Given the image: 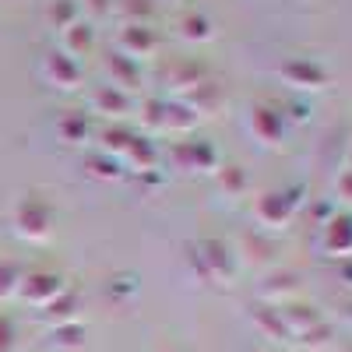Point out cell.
I'll return each instance as SVG.
<instances>
[{
	"instance_id": "7402d4cb",
	"label": "cell",
	"mask_w": 352,
	"mask_h": 352,
	"mask_svg": "<svg viewBox=\"0 0 352 352\" xmlns=\"http://www.w3.org/2000/svg\"><path fill=\"white\" fill-rule=\"evenodd\" d=\"M338 187H342V190L349 194V201H352V169H349V173L342 176V184H338Z\"/></svg>"
},
{
	"instance_id": "ac0fdd59",
	"label": "cell",
	"mask_w": 352,
	"mask_h": 352,
	"mask_svg": "<svg viewBox=\"0 0 352 352\" xmlns=\"http://www.w3.org/2000/svg\"><path fill=\"white\" fill-rule=\"evenodd\" d=\"M0 352H18V328L4 314H0Z\"/></svg>"
},
{
	"instance_id": "9a60e30c",
	"label": "cell",
	"mask_w": 352,
	"mask_h": 352,
	"mask_svg": "<svg viewBox=\"0 0 352 352\" xmlns=\"http://www.w3.org/2000/svg\"><path fill=\"white\" fill-rule=\"evenodd\" d=\"M106 67H109V74H116V78H120V85H116V88H131V85L138 81V67H134V60H131V56H124V53L109 56V60H106Z\"/></svg>"
},
{
	"instance_id": "d6986e66",
	"label": "cell",
	"mask_w": 352,
	"mask_h": 352,
	"mask_svg": "<svg viewBox=\"0 0 352 352\" xmlns=\"http://www.w3.org/2000/svg\"><path fill=\"white\" fill-rule=\"evenodd\" d=\"M18 282H21V272L14 264H0V296H14Z\"/></svg>"
},
{
	"instance_id": "9c48e42d",
	"label": "cell",
	"mask_w": 352,
	"mask_h": 352,
	"mask_svg": "<svg viewBox=\"0 0 352 352\" xmlns=\"http://www.w3.org/2000/svg\"><path fill=\"white\" fill-rule=\"evenodd\" d=\"M324 247L335 250L338 257L352 254V215H338L324 226Z\"/></svg>"
},
{
	"instance_id": "2e32d148",
	"label": "cell",
	"mask_w": 352,
	"mask_h": 352,
	"mask_svg": "<svg viewBox=\"0 0 352 352\" xmlns=\"http://www.w3.org/2000/svg\"><path fill=\"white\" fill-rule=\"evenodd\" d=\"M120 14L127 18V25H141V18L152 14V0H120Z\"/></svg>"
},
{
	"instance_id": "cb8c5ba5",
	"label": "cell",
	"mask_w": 352,
	"mask_h": 352,
	"mask_svg": "<svg viewBox=\"0 0 352 352\" xmlns=\"http://www.w3.org/2000/svg\"><path fill=\"white\" fill-rule=\"evenodd\" d=\"M169 352H176V349H169Z\"/></svg>"
},
{
	"instance_id": "5bb4252c",
	"label": "cell",
	"mask_w": 352,
	"mask_h": 352,
	"mask_svg": "<svg viewBox=\"0 0 352 352\" xmlns=\"http://www.w3.org/2000/svg\"><path fill=\"white\" fill-rule=\"evenodd\" d=\"M176 155H190L197 169H215V148L208 141H187Z\"/></svg>"
},
{
	"instance_id": "ba28073f",
	"label": "cell",
	"mask_w": 352,
	"mask_h": 352,
	"mask_svg": "<svg viewBox=\"0 0 352 352\" xmlns=\"http://www.w3.org/2000/svg\"><path fill=\"white\" fill-rule=\"evenodd\" d=\"M159 46V39H155V32L148 25H124V32H120V53L124 56H148L152 50Z\"/></svg>"
},
{
	"instance_id": "44dd1931",
	"label": "cell",
	"mask_w": 352,
	"mask_h": 352,
	"mask_svg": "<svg viewBox=\"0 0 352 352\" xmlns=\"http://www.w3.org/2000/svg\"><path fill=\"white\" fill-rule=\"evenodd\" d=\"M85 4H88V11H92V14H106L109 11V0H85Z\"/></svg>"
},
{
	"instance_id": "3957f363",
	"label": "cell",
	"mask_w": 352,
	"mask_h": 352,
	"mask_svg": "<svg viewBox=\"0 0 352 352\" xmlns=\"http://www.w3.org/2000/svg\"><path fill=\"white\" fill-rule=\"evenodd\" d=\"M197 261H201V272L208 282H222V278H232L236 272V261H232V250L219 240H204L197 247Z\"/></svg>"
},
{
	"instance_id": "8992f818",
	"label": "cell",
	"mask_w": 352,
	"mask_h": 352,
	"mask_svg": "<svg viewBox=\"0 0 352 352\" xmlns=\"http://www.w3.org/2000/svg\"><path fill=\"white\" fill-rule=\"evenodd\" d=\"M296 190H282V194H264L257 201V219L264 226H285L292 219V212H296L300 197H292Z\"/></svg>"
},
{
	"instance_id": "7c38bea8",
	"label": "cell",
	"mask_w": 352,
	"mask_h": 352,
	"mask_svg": "<svg viewBox=\"0 0 352 352\" xmlns=\"http://www.w3.org/2000/svg\"><path fill=\"white\" fill-rule=\"evenodd\" d=\"M64 43H67V56H74V53H85V50H92V43H96V32H92V25H85V21H78V25H71L67 32H64Z\"/></svg>"
},
{
	"instance_id": "8fae6325",
	"label": "cell",
	"mask_w": 352,
	"mask_h": 352,
	"mask_svg": "<svg viewBox=\"0 0 352 352\" xmlns=\"http://www.w3.org/2000/svg\"><path fill=\"white\" fill-rule=\"evenodd\" d=\"M180 36L190 39V43H208L212 39V21L197 11H190V14L180 18Z\"/></svg>"
},
{
	"instance_id": "277c9868",
	"label": "cell",
	"mask_w": 352,
	"mask_h": 352,
	"mask_svg": "<svg viewBox=\"0 0 352 352\" xmlns=\"http://www.w3.org/2000/svg\"><path fill=\"white\" fill-rule=\"evenodd\" d=\"M43 78L56 88H78L81 81V64H78V56H67L64 50L60 53H46L43 56Z\"/></svg>"
},
{
	"instance_id": "52a82bcc",
	"label": "cell",
	"mask_w": 352,
	"mask_h": 352,
	"mask_svg": "<svg viewBox=\"0 0 352 352\" xmlns=\"http://www.w3.org/2000/svg\"><path fill=\"white\" fill-rule=\"evenodd\" d=\"M282 78L289 85H296V88H324L328 85V71L320 67L317 60H303V56H296V60H289L282 67Z\"/></svg>"
},
{
	"instance_id": "6da1fadb",
	"label": "cell",
	"mask_w": 352,
	"mask_h": 352,
	"mask_svg": "<svg viewBox=\"0 0 352 352\" xmlns=\"http://www.w3.org/2000/svg\"><path fill=\"white\" fill-rule=\"evenodd\" d=\"M14 229H18V236H25V240H46L50 229H53V208L39 194L21 197L18 208H14Z\"/></svg>"
},
{
	"instance_id": "ffe728a7",
	"label": "cell",
	"mask_w": 352,
	"mask_h": 352,
	"mask_svg": "<svg viewBox=\"0 0 352 352\" xmlns=\"http://www.w3.org/2000/svg\"><path fill=\"white\" fill-rule=\"evenodd\" d=\"M131 134H124V131H106V152H120V155H127V148H131Z\"/></svg>"
},
{
	"instance_id": "4fadbf2b",
	"label": "cell",
	"mask_w": 352,
	"mask_h": 352,
	"mask_svg": "<svg viewBox=\"0 0 352 352\" xmlns=\"http://www.w3.org/2000/svg\"><path fill=\"white\" fill-rule=\"evenodd\" d=\"M127 96L120 92V88H113V85H106V88H99L96 92V109L99 113H127Z\"/></svg>"
},
{
	"instance_id": "e0dca14e",
	"label": "cell",
	"mask_w": 352,
	"mask_h": 352,
	"mask_svg": "<svg viewBox=\"0 0 352 352\" xmlns=\"http://www.w3.org/2000/svg\"><path fill=\"white\" fill-rule=\"evenodd\" d=\"M56 131H60L64 141H81L88 127H85V116H64V120L56 124Z\"/></svg>"
},
{
	"instance_id": "603a6c76",
	"label": "cell",
	"mask_w": 352,
	"mask_h": 352,
	"mask_svg": "<svg viewBox=\"0 0 352 352\" xmlns=\"http://www.w3.org/2000/svg\"><path fill=\"white\" fill-rule=\"evenodd\" d=\"M345 317H349V320H352V307H349V310H345Z\"/></svg>"
},
{
	"instance_id": "5b68a950",
	"label": "cell",
	"mask_w": 352,
	"mask_h": 352,
	"mask_svg": "<svg viewBox=\"0 0 352 352\" xmlns=\"http://www.w3.org/2000/svg\"><path fill=\"white\" fill-rule=\"evenodd\" d=\"M282 127H285V113L278 106L261 102L250 109V131L264 141V144H278L282 141Z\"/></svg>"
},
{
	"instance_id": "7a4b0ae2",
	"label": "cell",
	"mask_w": 352,
	"mask_h": 352,
	"mask_svg": "<svg viewBox=\"0 0 352 352\" xmlns=\"http://www.w3.org/2000/svg\"><path fill=\"white\" fill-rule=\"evenodd\" d=\"M64 292H67L64 278L53 275V272H36V275H25L18 282V296L32 307H50L53 300H60Z\"/></svg>"
},
{
	"instance_id": "30bf717a",
	"label": "cell",
	"mask_w": 352,
	"mask_h": 352,
	"mask_svg": "<svg viewBox=\"0 0 352 352\" xmlns=\"http://www.w3.org/2000/svg\"><path fill=\"white\" fill-rule=\"evenodd\" d=\"M46 21L53 28H60V32H67L71 25L81 21V8H78V0H53V4L46 8Z\"/></svg>"
}]
</instances>
